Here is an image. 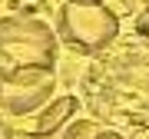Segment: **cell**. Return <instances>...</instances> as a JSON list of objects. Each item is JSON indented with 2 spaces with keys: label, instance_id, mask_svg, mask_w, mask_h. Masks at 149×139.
I'll use <instances>...</instances> for the list:
<instances>
[{
  "label": "cell",
  "instance_id": "obj_1",
  "mask_svg": "<svg viewBox=\"0 0 149 139\" xmlns=\"http://www.w3.org/2000/svg\"><path fill=\"white\" fill-rule=\"evenodd\" d=\"M83 106L116 129H149V47L119 43L93 56L80 80Z\"/></svg>",
  "mask_w": 149,
  "mask_h": 139
},
{
  "label": "cell",
  "instance_id": "obj_2",
  "mask_svg": "<svg viewBox=\"0 0 149 139\" xmlns=\"http://www.w3.org/2000/svg\"><path fill=\"white\" fill-rule=\"evenodd\" d=\"M60 33L40 13L0 17V73L7 70H56Z\"/></svg>",
  "mask_w": 149,
  "mask_h": 139
},
{
  "label": "cell",
  "instance_id": "obj_3",
  "mask_svg": "<svg viewBox=\"0 0 149 139\" xmlns=\"http://www.w3.org/2000/svg\"><path fill=\"white\" fill-rule=\"evenodd\" d=\"M56 33L66 50L93 60L116 47L123 23L106 0H63L56 7Z\"/></svg>",
  "mask_w": 149,
  "mask_h": 139
},
{
  "label": "cell",
  "instance_id": "obj_4",
  "mask_svg": "<svg viewBox=\"0 0 149 139\" xmlns=\"http://www.w3.org/2000/svg\"><path fill=\"white\" fill-rule=\"evenodd\" d=\"M3 83V119H27L37 116L56 99V70H7L0 73Z\"/></svg>",
  "mask_w": 149,
  "mask_h": 139
},
{
  "label": "cell",
  "instance_id": "obj_5",
  "mask_svg": "<svg viewBox=\"0 0 149 139\" xmlns=\"http://www.w3.org/2000/svg\"><path fill=\"white\" fill-rule=\"evenodd\" d=\"M80 103L83 99H76V96H56L53 103H50L47 109H40L37 116H33V123L23 129V139H47V136H53V133H60L66 123H73L76 119V113H80Z\"/></svg>",
  "mask_w": 149,
  "mask_h": 139
},
{
  "label": "cell",
  "instance_id": "obj_6",
  "mask_svg": "<svg viewBox=\"0 0 149 139\" xmlns=\"http://www.w3.org/2000/svg\"><path fill=\"white\" fill-rule=\"evenodd\" d=\"M100 126H103L100 119H80V116H76L73 123H66L63 129H60V133L47 136V139H93ZM20 139H23V136H20Z\"/></svg>",
  "mask_w": 149,
  "mask_h": 139
},
{
  "label": "cell",
  "instance_id": "obj_7",
  "mask_svg": "<svg viewBox=\"0 0 149 139\" xmlns=\"http://www.w3.org/2000/svg\"><path fill=\"white\" fill-rule=\"evenodd\" d=\"M136 37L149 47V3H143L139 13H136Z\"/></svg>",
  "mask_w": 149,
  "mask_h": 139
},
{
  "label": "cell",
  "instance_id": "obj_8",
  "mask_svg": "<svg viewBox=\"0 0 149 139\" xmlns=\"http://www.w3.org/2000/svg\"><path fill=\"white\" fill-rule=\"evenodd\" d=\"M93 139H129V136H123V133H119L116 126H100Z\"/></svg>",
  "mask_w": 149,
  "mask_h": 139
},
{
  "label": "cell",
  "instance_id": "obj_9",
  "mask_svg": "<svg viewBox=\"0 0 149 139\" xmlns=\"http://www.w3.org/2000/svg\"><path fill=\"white\" fill-rule=\"evenodd\" d=\"M129 139H149V129H136V133L129 136Z\"/></svg>",
  "mask_w": 149,
  "mask_h": 139
},
{
  "label": "cell",
  "instance_id": "obj_10",
  "mask_svg": "<svg viewBox=\"0 0 149 139\" xmlns=\"http://www.w3.org/2000/svg\"><path fill=\"white\" fill-rule=\"evenodd\" d=\"M146 3H149V0H146Z\"/></svg>",
  "mask_w": 149,
  "mask_h": 139
}]
</instances>
